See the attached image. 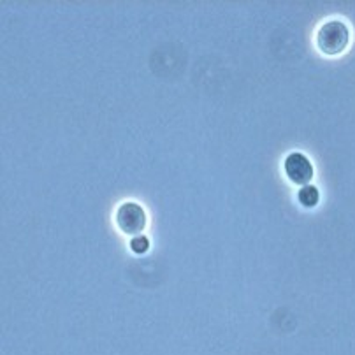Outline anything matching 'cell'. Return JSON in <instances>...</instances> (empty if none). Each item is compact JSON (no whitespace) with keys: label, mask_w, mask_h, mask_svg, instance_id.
<instances>
[{"label":"cell","mask_w":355,"mask_h":355,"mask_svg":"<svg viewBox=\"0 0 355 355\" xmlns=\"http://www.w3.org/2000/svg\"><path fill=\"white\" fill-rule=\"evenodd\" d=\"M285 174L294 185L306 187L313 180V166L302 153H291L285 159Z\"/></svg>","instance_id":"obj_3"},{"label":"cell","mask_w":355,"mask_h":355,"mask_svg":"<svg viewBox=\"0 0 355 355\" xmlns=\"http://www.w3.org/2000/svg\"><path fill=\"white\" fill-rule=\"evenodd\" d=\"M116 223L121 232L129 236H137L146 227V213L136 202H123L116 209Z\"/></svg>","instance_id":"obj_2"},{"label":"cell","mask_w":355,"mask_h":355,"mask_svg":"<svg viewBox=\"0 0 355 355\" xmlns=\"http://www.w3.org/2000/svg\"><path fill=\"white\" fill-rule=\"evenodd\" d=\"M130 248H132L134 253L141 255V253H146L150 250V241L144 236H136V238L130 241Z\"/></svg>","instance_id":"obj_5"},{"label":"cell","mask_w":355,"mask_h":355,"mask_svg":"<svg viewBox=\"0 0 355 355\" xmlns=\"http://www.w3.org/2000/svg\"><path fill=\"white\" fill-rule=\"evenodd\" d=\"M350 42V31L341 19H329L318 28L317 48L327 57H336L343 53Z\"/></svg>","instance_id":"obj_1"},{"label":"cell","mask_w":355,"mask_h":355,"mask_svg":"<svg viewBox=\"0 0 355 355\" xmlns=\"http://www.w3.org/2000/svg\"><path fill=\"white\" fill-rule=\"evenodd\" d=\"M297 199L304 208H313V206L318 205V199H320V193H318L317 187L306 185L302 187L297 193Z\"/></svg>","instance_id":"obj_4"}]
</instances>
